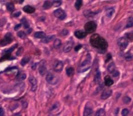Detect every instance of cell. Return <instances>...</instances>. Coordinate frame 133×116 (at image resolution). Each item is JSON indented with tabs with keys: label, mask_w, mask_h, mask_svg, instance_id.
<instances>
[{
	"label": "cell",
	"mask_w": 133,
	"mask_h": 116,
	"mask_svg": "<svg viewBox=\"0 0 133 116\" xmlns=\"http://www.w3.org/2000/svg\"><path fill=\"white\" fill-rule=\"evenodd\" d=\"M90 41H91V44H92V46L100 49L102 52L105 51L106 48H107V42L99 34H93L91 37Z\"/></svg>",
	"instance_id": "1"
},
{
	"label": "cell",
	"mask_w": 133,
	"mask_h": 116,
	"mask_svg": "<svg viewBox=\"0 0 133 116\" xmlns=\"http://www.w3.org/2000/svg\"><path fill=\"white\" fill-rule=\"evenodd\" d=\"M91 65H92V62H91V55H88L86 56V58L83 60L82 64H81V66H80V72H85L87 71L90 67H91Z\"/></svg>",
	"instance_id": "2"
},
{
	"label": "cell",
	"mask_w": 133,
	"mask_h": 116,
	"mask_svg": "<svg viewBox=\"0 0 133 116\" xmlns=\"http://www.w3.org/2000/svg\"><path fill=\"white\" fill-rule=\"evenodd\" d=\"M46 82L48 83H50V84H56L57 83H58V77L55 75V74H53V73H48L47 75H46Z\"/></svg>",
	"instance_id": "3"
},
{
	"label": "cell",
	"mask_w": 133,
	"mask_h": 116,
	"mask_svg": "<svg viewBox=\"0 0 133 116\" xmlns=\"http://www.w3.org/2000/svg\"><path fill=\"white\" fill-rule=\"evenodd\" d=\"M84 28H85L86 34H87V33H92V32H94V31L96 30L97 25H96L95 22H92V21H91V22H88V23L85 25Z\"/></svg>",
	"instance_id": "4"
},
{
	"label": "cell",
	"mask_w": 133,
	"mask_h": 116,
	"mask_svg": "<svg viewBox=\"0 0 133 116\" xmlns=\"http://www.w3.org/2000/svg\"><path fill=\"white\" fill-rule=\"evenodd\" d=\"M128 44H129V41H128V39L126 37H120L118 39V45L121 50L126 49Z\"/></svg>",
	"instance_id": "5"
},
{
	"label": "cell",
	"mask_w": 133,
	"mask_h": 116,
	"mask_svg": "<svg viewBox=\"0 0 133 116\" xmlns=\"http://www.w3.org/2000/svg\"><path fill=\"white\" fill-rule=\"evenodd\" d=\"M54 15H55L57 18H59L60 20H63L65 17H66V14H65V12L63 10V9H61V8L56 9V10L54 12Z\"/></svg>",
	"instance_id": "6"
},
{
	"label": "cell",
	"mask_w": 133,
	"mask_h": 116,
	"mask_svg": "<svg viewBox=\"0 0 133 116\" xmlns=\"http://www.w3.org/2000/svg\"><path fill=\"white\" fill-rule=\"evenodd\" d=\"M63 68V64L61 61L55 62V64H54V70H55V72H57V73L62 72Z\"/></svg>",
	"instance_id": "7"
},
{
	"label": "cell",
	"mask_w": 133,
	"mask_h": 116,
	"mask_svg": "<svg viewBox=\"0 0 133 116\" xmlns=\"http://www.w3.org/2000/svg\"><path fill=\"white\" fill-rule=\"evenodd\" d=\"M29 83H30L31 90H32L33 92H34V91L37 89V80L34 78V77H30Z\"/></svg>",
	"instance_id": "8"
},
{
	"label": "cell",
	"mask_w": 133,
	"mask_h": 116,
	"mask_svg": "<svg viewBox=\"0 0 133 116\" xmlns=\"http://www.w3.org/2000/svg\"><path fill=\"white\" fill-rule=\"evenodd\" d=\"M11 42H12V36H11V34H7L3 40L0 41V45L4 46V45L9 44V43H11Z\"/></svg>",
	"instance_id": "9"
},
{
	"label": "cell",
	"mask_w": 133,
	"mask_h": 116,
	"mask_svg": "<svg viewBox=\"0 0 133 116\" xmlns=\"http://www.w3.org/2000/svg\"><path fill=\"white\" fill-rule=\"evenodd\" d=\"M111 93H112L111 90H110V89H105V90L102 92V95H101V97H102V99L106 100V99H108L110 96L111 95Z\"/></svg>",
	"instance_id": "10"
},
{
	"label": "cell",
	"mask_w": 133,
	"mask_h": 116,
	"mask_svg": "<svg viewBox=\"0 0 133 116\" xmlns=\"http://www.w3.org/2000/svg\"><path fill=\"white\" fill-rule=\"evenodd\" d=\"M72 46H73V44H72V41L67 42V43L64 44V46H63V51H64L65 53H68V52H70L72 49Z\"/></svg>",
	"instance_id": "11"
},
{
	"label": "cell",
	"mask_w": 133,
	"mask_h": 116,
	"mask_svg": "<svg viewBox=\"0 0 133 116\" xmlns=\"http://www.w3.org/2000/svg\"><path fill=\"white\" fill-rule=\"evenodd\" d=\"M39 73H40V75H44L45 73H46V65H45V63L44 62H42L40 65H39Z\"/></svg>",
	"instance_id": "12"
},
{
	"label": "cell",
	"mask_w": 133,
	"mask_h": 116,
	"mask_svg": "<svg viewBox=\"0 0 133 116\" xmlns=\"http://www.w3.org/2000/svg\"><path fill=\"white\" fill-rule=\"evenodd\" d=\"M75 36L77 38H79V39H82V38H84L86 36V32H84V31H82V30H78L76 31L74 33Z\"/></svg>",
	"instance_id": "13"
},
{
	"label": "cell",
	"mask_w": 133,
	"mask_h": 116,
	"mask_svg": "<svg viewBox=\"0 0 133 116\" xmlns=\"http://www.w3.org/2000/svg\"><path fill=\"white\" fill-rule=\"evenodd\" d=\"M92 113H93L92 108L89 107V106H86L84 112H83V116H92Z\"/></svg>",
	"instance_id": "14"
},
{
	"label": "cell",
	"mask_w": 133,
	"mask_h": 116,
	"mask_svg": "<svg viewBox=\"0 0 133 116\" xmlns=\"http://www.w3.org/2000/svg\"><path fill=\"white\" fill-rule=\"evenodd\" d=\"M105 14H106V17H111L113 16V14H114V8H112V7H108V8H106Z\"/></svg>",
	"instance_id": "15"
},
{
	"label": "cell",
	"mask_w": 133,
	"mask_h": 116,
	"mask_svg": "<svg viewBox=\"0 0 133 116\" xmlns=\"http://www.w3.org/2000/svg\"><path fill=\"white\" fill-rule=\"evenodd\" d=\"M104 83H105L106 86H110L113 84V80L110 76H106L105 79H104Z\"/></svg>",
	"instance_id": "16"
},
{
	"label": "cell",
	"mask_w": 133,
	"mask_h": 116,
	"mask_svg": "<svg viewBox=\"0 0 133 116\" xmlns=\"http://www.w3.org/2000/svg\"><path fill=\"white\" fill-rule=\"evenodd\" d=\"M24 11L27 14H32L34 12V8L33 7H30V6H25L24 7Z\"/></svg>",
	"instance_id": "17"
},
{
	"label": "cell",
	"mask_w": 133,
	"mask_h": 116,
	"mask_svg": "<svg viewBox=\"0 0 133 116\" xmlns=\"http://www.w3.org/2000/svg\"><path fill=\"white\" fill-rule=\"evenodd\" d=\"M108 71H109L111 75H112L115 71H117L116 67H115V65H114V63H111V64H110V65H108Z\"/></svg>",
	"instance_id": "18"
},
{
	"label": "cell",
	"mask_w": 133,
	"mask_h": 116,
	"mask_svg": "<svg viewBox=\"0 0 133 116\" xmlns=\"http://www.w3.org/2000/svg\"><path fill=\"white\" fill-rule=\"evenodd\" d=\"M26 78V75L24 74V73H19L18 75H16V79L19 80V81H22V80H24Z\"/></svg>",
	"instance_id": "19"
},
{
	"label": "cell",
	"mask_w": 133,
	"mask_h": 116,
	"mask_svg": "<svg viewBox=\"0 0 133 116\" xmlns=\"http://www.w3.org/2000/svg\"><path fill=\"white\" fill-rule=\"evenodd\" d=\"M54 39V35H49V36H45L44 38H43V43H44V44H47V43H49L50 41H52Z\"/></svg>",
	"instance_id": "20"
},
{
	"label": "cell",
	"mask_w": 133,
	"mask_h": 116,
	"mask_svg": "<svg viewBox=\"0 0 133 116\" xmlns=\"http://www.w3.org/2000/svg\"><path fill=\"white\" fill-rule=\"evenodd\" d=\"M34 37L36 38H44L45 37V34H44V32H36L35 34H34Z\"/></svg>",
	"instance_id": "21"
},
{
	"label": "cell",
	"mask_w": 133,
	"mask_h": 116,
	"mask_svg": "<svg viewBox=\"0 0 133 116\" xmlns=\"http://www.w3.org/2000/svg\"><path fill=\"white\" fill-rule=\"evenodd\" d=\"M62 45V41L60 39H55L54 42V47L55 48H59Z\"/></svg>",
	"instance_id": "22"
},
{
	"label": "cell",
	"mask_w": 133,
	"mask_h": 116,
	"mask_svg": "<svg viewBox=\"0 0 133 116\" xmlns=\"http://www.w3.org/2000/svg\"><path fill=\"white\" fill-rule=\"evenodd\" d=\"M95 116H105V111L104 109H99L95 113Z\"/></svg>",
	"instance_id": "23"
},
{
	"label": "cell",
	"mask_w": 133,
	"mask_h": 116,
	"mask_svg": "<svg viewBox=\"0 0 133 116\" xmlns=\"http://www.w3.org/2000/svg\"><path fill=\"white\" fill-rule=\"evenodd\" d=\"M73 73H74V70H73L72 67H69V68H67V70H66V74H67L68 76H72V75H73Z\"/></svg>",
	"instance_id": "24"
},
{
	"label": "cell",
	"mask_w": 133,
	"mask_h": 116,
	"mask_svg": "<svg viewBox=\"0 0 133 116\" xmlns=\"http://www.w3.org/2000/svg\"><path fill=\"white\" fill-rule=\"evenodd\" d=\"M58 109H59V103H55V104H54V106H52L51 107L50 112H51V113H54V112L57 111Z\"/></svg>",
	"instance_id": "25"
},
{
	"label": "cell",
	"mask_w": 133,
	"mask_h": 116,
	"mask_svg": "<svg viewBox=\"0 0 133 116\" xmlns=\"http://www.w3.org/2000/svg\"><path fill=\"white\" fill-rule=\"evenodd\" d=\"M51 7H52V2H50V1H45L44 3V9H48V8H50Z\"/></svg>",
	"instance_id": "26"
},
{
	"label": "cell",
	"mask_w": 133,
	"mask_h": 116,
	"mask_svg": "<svg viewBox=\"0 0 133 116\" xmlns=\"http://www.w3.org/2000/svg\"><path fill=\"white\" fill-rule=\"evenodd\" d=\"M131 26H133V18L132 17H130V19L128 20V24H127L126 27L130 28V27H131Z\"/></svg>",
	"instance_id": "27"
},
{
	"label": "cell",
	"mask_w": 133,
	"mask_h": 116,
	"mask_svg": "<svg viewBox=\"0 0 133 116\" xmlns=\"http://www.w3.org/2000/svg\"><path fill=\"white\" fill-rule=\"evenodd\" d=\"M100 79H101V74H100V71H96V73H95V83L100 82Z\"/></svg>",
	"instance_id": "28"
},
{
	"label": "cell",
	"mask_w": 133,
	"mask_h": 116,
	"mask_svg": "<svg viewBox=\"0 0 133 116\" xmlns=\"http://www.w3.org/2000/svg\"><path fill=\"white\" fill-rule=\"evenodd\" d=\"M82 1H81V0H78V1L75 3V7H76V9H77V10H79V9L81 8V7H82Z\"/></svg>",
	"instance_id": "29"
},
{
	"label": "cell",
	"mask_w": 133,
	"mask_h": 116,
	"mask_svg": "<svg viewBox=\"0 0 133 116\" xmlns=\"http://www.w3.org/2000/svg\"><path fill=\"white\" fill-rule=\"evenodd\" d=\"M7 7V9H8L9 11H11V12H13V11H14V9H15L14 7H14V5H13L12 3H8Z\"/></svg>",
	"instance_id": "30"
},
{
	"label": "cell",
	"mask_w": 133,
	"mask_h": 116,
	"mask_svg": "<svg viewBox=\"0 0 133 116\" xmlns=\"http://www.w3.org/2000/svg\"><path fill=\"white\" fill-rule=\"evenodd\" d=\"M29 60H30V58H29V57H24V59L21 61V65H26L28 62H29Z\"/></svg>",
	"instance_id": "31"
},
{
	"label": "cell",
	"mask_w": 133,
	"mask_h": 116,
	"mask_svg": "<svg viewBox=\"0 0 133 116\" xmlns=\"http://www.w3.org/2000/svg\"><path fill=\"white\" fill-rule=\"evenodd\" d=\"M17 35L19 36L20 38H25V33L23 32V31H20V32H18L17 33Z\"/></svg>",
	"instance_id": "32"
},
{
	"label": "cell",
	"mask_w": 133,
	"mask_h": 116,
	"mask_svg": "<svg viewBox=\"0 0 133 116\" xmlns=\"http://www.w3.org/2000/svg\"><path fill=\"white\" fill-rule=\"evenodd\" d=\"M129 113H130V112H129V110L125 108V109L122 110V112H121V114H122V116H128Z\"/></svg>",
	"instance_id": "33"
},
{
	"label": "cell",
	"mask_w": 133,
	"mask_h": 116,
	"mask_svg": "<svg viewBox=\"0 0 133 116\" xmlns=\"http://www.w3.org/2000/svg\"><path fill=\"white\" fill-rule=\"evenodd\" d=\"M123 102H124V103H129V102H130V98L129 96H125V97L123 98Z\"/></svg>",
	"instance_id": "34"
},
{
	"label": "cell",
	"mask_w": 133,
	"mask_h": 116,
	"mask_svg": "<svg viewBox=\"0 0 133 116\" xmlns=\"http://www.w3.org/2000/svg\"><path fill=\"white\" fill-rule=\"evenodd\" d=\"M60 6L61 5V2L60 1H55V2H52V6Z\"/></svg>",
	"instance_id": "35"
},
{
	"label": "cell",
	"mask_w": 133,
	"mask_h": 116,
	"mask_svg": "<svg viewBox=\"0 0 133 116\" xmlns=\"http://www.w3.org/2000/svg\"><path fill=\"white\" fill-rule=\"evenodd\" d=\"M127 36H128V38H130V40H133V33H129L127 34Z\"/></svg>",
	"instance_id": "36"
},
{
	"label": "cell",
	"mask_w": 133,
	"mask_h": 116,
	"mask_svg": "<svg viewBox=\"0 0 133 116\" xmlns=\"http://www.w3.org/2000/svg\"><path fill=\"white\" fill-rule=\"evenodd\" d=\"M125 58H126V60L127 61H130L131 60V55H130V54H129V55H127L126 56H125Z\"/></svg>",
	"instance_id": "37"
},
{
	"label": "cell",
	"mask_w": 133,
	"mask_h": 116,
	"mask_svg": "<svg viewBox=\"0 0 133 116\" xmlns=\"http://www.w3.org/2000/svg\"><path fill=\"white\" fill-rule=\"evenodd\" d=\"M4 114H5L4 109H3V108H0V116H4Z\"/></svg>",
	"instance_id": "38"
},
{
	"label": "cell",
	"mask_w": 133,
	"mask_h": 116,
	"mask_svg": "<svg viewBox=\"0 0 133 116\" xmlns=\"http://www.w3.org/2000/svg\"><path fill=\"white\" fill-rule=\"evenodd\" d=\"M23 21H24L23 23H24V26H25V27H26V28H27V29H28V28H29V27H28V24H27V22H26V20H25V19H24V20H23Z\"/></svg>",
	"instance_id": "39"
},
{
	"label": "cell",
	"mask_w": 133,
	"mask_h": 116,
	"mask_svg": "<svg viewBox=\"0 0 133 116\" xmlns=\"http://www.w3.org/2000/svg\"><path fill=\"white\" fill-rule=\"evenodd\" d=\"M81 48H82V45H77V46L75 47V51H79Z\"/></svg>",
	"instance_id": "40"
},
{
	"label": "cell",
	"mask_w": 133,
	"mask_h": 116,
	"mask_svg": "<svg viewBox=\"0 0 133 116\" xmlns=\"http://www.w3.org/2000/svg\"><path fill=\"white\" fill-rule=\"evenodd\" d=\"M110 58H111V55H110V54H109V55H108V56H107V59H106V62H108V61H109V60H110Z\"/></svg>",
	"instance_id": "41"
},
{
	"label": "cell",
	"mask_w": 133,
	"mask_h": 116,
	"mask_svg": "<svg viewBox=\"0 0 133 116\" xmlns=\"http://www.w3.org/2000/svg\"><path fill=\"white\" fill-rule=\"evenodd\" d=\"M19 16H20V12H16V13L14 15L15 17H19Z\"/></svg>",
	"instance_id": "42"
},
{
	"label": "cell",
	"mask_w": 133,
	"mask_h": 116,
	"mask_svg": "<svg viewBox=\"0 0 133 116\" xmlns=\"http://www.w3.org/2000/svg\"><path fill=\"white\" fill-rule=\"evenodd\" d=\"M112 75H113V76H118V75H119V73H118V71H115Z\"/></svg>",
	"instance_id": "43"
},
{
	"label": "cell",
	"mask_w": 133,
	"mask_h": 116,
	"mask_svg": "<svg viewBox=\"0 0 133 116\" xmlns=\"http://www.w3.org/2000/svg\"><path fill=\"white\" fill-rule=\"evenodd\" d=\"M31 32H32V29H31V28L29 27V28H28V30H27V33H28V34H30Z\"/></svg>",
	"instance_id": "44"
},
{
	"label": "cell",
	"mask_w": 133,
	"mask_h": 116,
	"mask_svg": "<svg viewBox=\"0 0 133 116\" xmlns=\"http://www.w3.org/2000/svg\"><path fill=\"white\" fill-rule=\"evenodd\" d=\"M20 26H21L20 25H17L16 26V29H17V28H19V27H20Z\"/></svg>",
	"instance_id": "45"
},
{
	"label": "cell",
	"mask_w": 133,
	"mask_h": 116,
	"mask_svg": "<svg viewBox=\"0 0 133 116\" xmlns=\"http://www.w3.org/2000/svg\"><path fill=\"white\" fill-rule=\"evenodd\" d=\"M14 116H22V115H21L20 113H17V114H15Z\"/></svg>",
	"instance_id": "46"
}]
</instances>
